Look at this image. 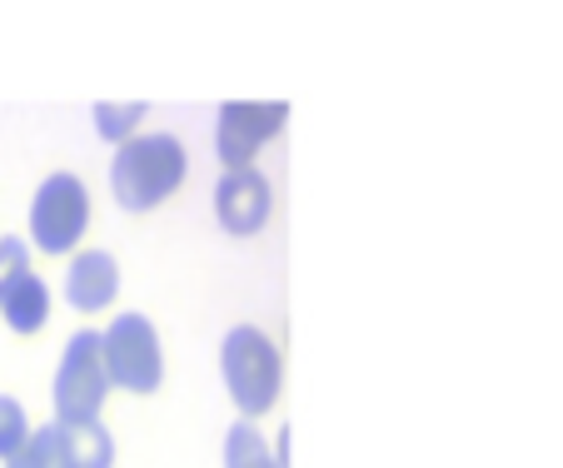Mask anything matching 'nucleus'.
<instances>
[{
  "instance_id": "f257e3e1",
  "label": "nucleus",
  "mask_w": 563,
  "mask_h": 468,
  "mask_svg": "<svg viewBox=\"0 0 563 468\" xmlns=\"http://www.w3.org/2000/svg\"><path fill=\"white\" fill-rule=\"evenodd\" d=\"M185 175H190V155H185L180 135H170V130H140L110 160V194H115V204L125 214H150L180 190Z\"/></svg>"
},
{
  "instance_id": "f03ea898",
  "label": "nucleus",
  "mask_w": 563,
  "mask_h": 468,
  "mask_svg": "<svg viewBox=\"0 0 563 468\" xmlns=\"http://www.w3.org/2000/svg\"><path fill=\"white\" fill-rule=\"evenodd\" d=\"M220 379L245 424L265 419L285 389V354L260 324H234L220 344Z\"/></svg>"
},
{
  "instance_id": "7ed1b4c3",
  "label": "nucleus",
  "mask_w": 563,
  "mask_h": 468,
  "mask_svg": "<svg viewBox=\"0 0 563 468\" xmlns=\"http://www.w3.org/2000/svg\"><path fill=\"white\" fill-rule=\"evenodd\" d=\"M90 210H96L90 190L75 170L45 175L31 194V214H25L31 249H41V255H75L90 230Z\"/></svg>"
},
{
  "instance_id": "20e7f679",
  "label": "nucleus",
  "mask_w": 563,
  "mask_h": 468,
  "mask_svg": "<svg viewBox=\"0 0 563 468\" xmlns=\"http://www.w3.org/2000/svg\"><path fill=\"white\" fill-rule=\"evenodd\" d=\"M110 399L106 359H100V330H80L65 339V354L55 364L51 383V409L55 424H100V409Z\"/></svg>"
},
{
  "instance_id": "39448f33",
  "label": "nucleus",
  "mask_w": 563,
  "mask_h": 468,
  "mask_svg": "<svg viewBox=\"0 0 563 468\" xmlns=\"http://www.w3.org/2000/svg\"><path fill=\"white\" fill-rule=\"evenodd\" d=\"M100 359H106V379L110 389H125V394H155L165 383V349H159V330L125 309L100 330Z\"/></svg>"
},
{
  "instance_id": "423d86ee",
  "label": "nucleus",
  "mask_w": 563,
  "mask_h": 468,
  "mask_svg": "<svg viewBox=\"0 0 563 468\" xmlns=\"http://www.w3.org/2000/svg\"><path fill=\"white\" fill-rule=\"evenodd\" d=\"M289 105L285 100H224L214 115V155L224 160V170H245L255 165V155L285 130Z\"/></svg>"
},
{
  "instance_id": "0eeeda50",
  "label": "nucleus",
  "mask_w": 563,
  "mask_h": 468,
  "mask_svg": "<svg viewBox=\"0 0 563 468\" xmlns=\"http://www.w3.org/2000/svg\"><path fill=\"white\" fill-rule=\"evenodd\" d=\"M269 210H275V190H269V180L255 165L220 175V185H214V220H220L224 234L250 239V234H260L269 224Z\"/></svg>"
},
{
  "instance_id": "6e6552de",
  "label": "nucleus",
  "mask_w": 563,
  "mask_h": 468,
  "mask_svg": "<svg viewBox=\"0 0 563 468\" xmlns=\"http://www.w3.org/2000/svg\"><path fill=\"white\" fill-rule=\"evenodd\" d=\"M120 299V259L110 249H75L65 265V304L75 314H106Z\"/></svg>"
},
{
  "instance_id": "1a4fd4ad",
  "label": "nucleus",
  "mask_w": 563,
  "mask_h": 468,
  "mask_svg": "<svg viewBox=\"0 0 563 468\" xmlns=\"http://www.w3.org/2000/svg\"><path fill=\"white\" fill-rule=\"evenodd\" d=\"M0 320H5V330L11 334H41L45 324H51V285H45L41 275H21L5 294H0Z\"/></svg>"
},
{
  "instance_id": "9d476101",
  "label": "nucleus",
  "mask_w": 563,
  "mask_h": 468,
  "mask_svg": "<svg viewBox=\"0 0 563 468\" xmlns=\"http://www.w3.org/2000/svg\"><path fill=\"white\" fill-rule=\"evenodd\" d=\"M55 464L60 468H115V438L106 424H55Z\"/></svg>"
},
{
  "instance_id": "9b49d317",
  "label": "nucleus",
  "mask_w": 563,
  "mask_h": 468,
  "mask_svg": "<svg viewBox=\"0 0 563 468\" xmlns=\"http://www.w3.org/2000/svg\"><path fill=\"white\" fill-rule=\"evenodd\" d=\"M145 100H96L90 105V125H96L100 140H110V145H125V140L140 135V125H145Z\"/></svg>"
},
{
  "instance_id": "f8f14e48",
  "label": "nucleus",
  "mask_w": 563,
  "mask_h": 468,
  "mask_svg": "<svg viewBox=\"0 0 563 468\" xmlns=\"http://www.w3.org/2000/svg\"><path fill=\"white\" fill-rule=\"evenodd\" d=\"M224 468H289L275 458V448L265 444V434H260L255 424H230V434H224Z\"/></svg>"
},
{
  "instance_id": "ddd939ff",
  "label": "nucleus",
  "mask_w": 563,
  "mask_h": 468,
  "mask_svg": "<svg viewBox=\"0 0 563 468\" xmlns=\"http://www.w3.org/2000/svg\"><path fill=\"white\" fill-rule=\"evenodd\" d=\"M31 434H35V424H31V414H25V404L15 394H0V464L21 458Z\"/></svg>"
},
{
  "instance_id": "4468645a",
  "label": "nucleus",
  "mask_w": 563,
  "mask_h": 468,
  "mask_svg": "<svg viewBox=\"0 0 563 468\" xmlns=\"http://www.w3.org/2000/svg\"><path fill=\"white\" fill-rule=\"evenodd\" d=\"M31 239H21V234H0V294L15 285L21 275H31Z\"/></svg>"
},
{
  "instance_id": "2eb2a0df",
  "label": "nucleus",
  "mask_w": 563,
  "mask_h": 468,
  "mask_svg": "<svg viewBox=\"0 0 563 468\" xmlns=\"http://www.w3.org/2000/svg\"><path fill=\"white\" fill-rule=\"evenodd\" d=\"M5 468H55V424H35L31 444L21 458H11Z\"/></svg>"
},
{
  "instance_id": "dca6fc26",
  "label": "nucleus",
  "mask_w": 563,
  "mask_h": 468,
  "mask_svg": "<svg viewBox=\"0 0 563 468\" xmlns=\"http://www.w3.org/2000/svg\"><path fill=\"white\" fill-rule=\"evenodd\" d=\"M55 468H60V464H55Z\"/></svg>"
}]
</instances>
